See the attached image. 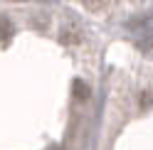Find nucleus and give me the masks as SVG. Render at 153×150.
<instances>
[{"mask_svg": "<svg viewBox=\"0 0 153 150\" xmlns=\"http://www.w3.org/2000/svg\"><path fill=\"white\" fill-rule=\"evenodd\" d=\"M84 3H87L89 10H97V7H101V0H84Z\"/></svg>", "mask_w": 153, "mask_h": 150, "instance_id": "7ed1b4c3", "label": "nucleus"}, {"mask_svg": "<svg viewBox=\"0 0 153 150\" xmlns=\"http://www.w3.org/2000/svg\"><path fill=\"white\" fill-rule=\"evenodd\" d=\"M141 106H143V108L151 106V93H143V96H141Z\"/></svg>", "mask_w": 153, "mask_h": 150, "instance_id": "20e7f679", "label": "nucleus"}, {"mask_svg": "<svg viewBox=\"0 0 153 150\" xmlns=\"http://www.w3.org/2000/svg\"><path fill=\"white\" fill-rule=\"evenodd\" d=\"M47 150H62V148L59 145H52V148H47Z\"/></svg>", "mask_w": 153, "mask_h": 150, "instance_id": "39448f33", "label": "nucleus"}, {"mask_svg": "<svg viewBox=\"0 0 153 150\" xmlns=\"http://www.w3.org/2000/svg\"><path fill=\"white\" fill-rule=\"evenodd\" d=\"M13 35V25L7 17H0V40H7V37Z\"/></svg>", "mask_w": 153, "mask_h": 150, "instance_id": "f03ea898", "label": "nucleus"}, {"mask_svg": "<svg viewBox=\"0 0 153 150\" xmlns=\"http://www.w3.org/2000/svg\"><path fill=\"white\" fill-rule=\"evenodd\" d=\"M74 96L79 99V101H87V99H89V86H87L84 81H79V79L74 81Z\"/></svg>", "mask_w": 153, "mask_h": 150, "instance_id": "f257e3e1", "label": "nucleus"}]
</instances>
